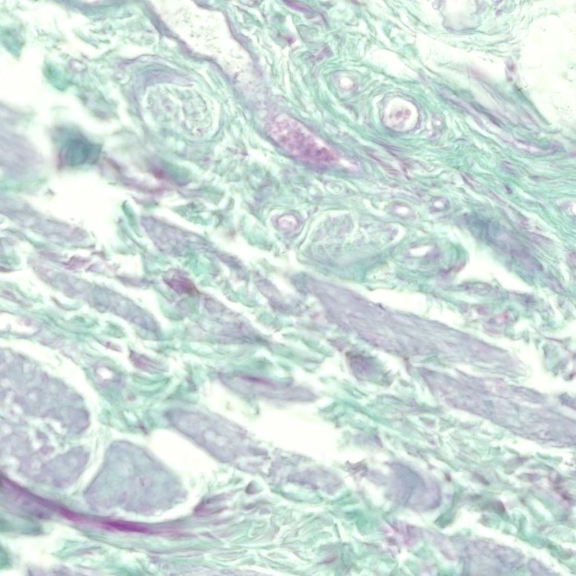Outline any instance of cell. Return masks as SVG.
I'll return each instance as SVG.
<instances>
[{"instance_id": "1", "label": "cell", "mask_w": 576, "mask_h": 576, "mask_svg": "<svg viewBox=\"0 0 576 576\" xmlns=\"http://www.w3.org/2000/svg\"><path fill=\"white\" fill-rule=\"evenodd\" d=\"M271 138L293 156L314 163L333 161V152L297 121L280 119L267 127Z\"/></svg>"}, {"instance_id": "5", "label": "cell", "mask_w": 576, "mask_h": 576, "mask_svg": "<svg viewBox=\"0 0 576 576\" xmlns=\"http://www.w3.org/2000/svg\"><path fill=\"white\" fill-rule=\"evenodd\" d=\"M464 290L470 293V294L478 296H485L491 292V286L484 282H469L463 286Z\"/></svg>"}, {"instance_id": "4", "label": "cell", "mask_w": 576, "mask_h": 576, "mask_svg": "<svg viewBox=\"0 0 576 576\" xmlns=\"http://www.w3.org/2000/svg\"><path fill=\"white\" fill-rule=\"evenodd\" d=\"M513 256L518 261L521 262L531 269L540 270L541 265L537 260L531 256L530 254L522 249H515L512 251Z\"/></svg>"}, {"instance_id": "7", "label": "cell", "mask_w": 576, "mask_h": 576, "mask_svg": "<svg viewBox=\"0 0 576 576\" xmlns=\"http://www.w3.org/2000/svg\"><path fill=\"white\" fill-rule=\"evenodd\" d=\"M509 318V315L507 313H503L491 318L490 320V323L494 325H501L507 323Z\"/></svg>"}, {"instance_id": "6", "label": "cell", "mask_w": 576, "mask_h": 576, "mask_svg": "<svg viewBox=\"0 0 576 576\" xmlns=\"http://www.w3.org/2000/svg\"><path fill=\"white\" fill-rule=\"evenodd\" d=\"M278 224L281 229L288 231L295 230L298 225L297 219L292 214L281 216L278 219Z\"/></svg>"}, {"instance_id": "3", "label": "cell", "mask_w": 576, "mask_h": 576, "mask_svg": "<svg viewBox=\"0 0 576 576\" xmlns=\"http://www.w3.org/2000/svg\"><path fill=\"white\" fill-rule=\"evenodd\" d=\"M95 525L110 530L129 533H148L150 532V530L146 525L123 520L95 519Z\"/></svg>"}, {"instance_id": "2", "label": "cell", "mask_w": 576, "mask_h": 576, "mask_svg": "<svg viewBox=\"0 0 576 576\" xmlns=\"http://www.w3.org/2000/svg\"><path fill=\"white\" fill-rule=\"evenodd\" d=\"M100 149L81 137H75L66 141L60 152L61 159L71 166L92 163L97 160Z\"/></svg>"}]
</instances>
